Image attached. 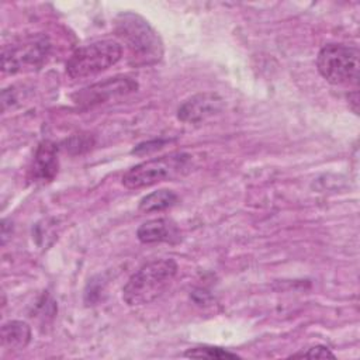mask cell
Wrapping results in <instances>:
<instances>
[{
	"mask_svg": "<svg viewBox=\"0 0 360 360\" xmlns=\"http://www.w3.org/2000/svg\"><path fill=\"white\" fill-rule=\"evenodd\" d=\"M122 56V46L112 39L94 41L77 48L66 62V75L70 79L96 76L114 66Z\"/></svg>",
	"mask_w": 360,
	"mask_h": 360,
	"instance_id": "3",
	"label": "cell"
},
{
	"mask_svg": "<svg viewBox=\"0 0 360 360\" xmlns=\"http://www.w3.org/2000/svg\"><path fill=\"white\" fill-rule=\"evenodd\" d=\"M190 155L187 153H170L160 158H155L131 167L122 176V184L127 188H143L156 183L169 180L181 174L190 163Z\"/></svg>",
	"mask_w": 360,
	"mask_h": 360,
	"instance_id": "5",
	"label": "cell"
},
{
	"mask_svg": "<svg viewBox=\"0 0 360 360\" xmlns=\"http://www.w3.org/2000/svg\"><path fill=\"white\" fill-rule=\"evenodd\" d=\"M31 342V328L22 321H8L1 326V345L4 349L21 350Z\"/></svg>",
	"mask_w": 360,
	"mask_h": 360,
	"instance_id": "11",
	"label": "cell"
},
{
	"mask_svg": "<svg viewBox=\"0 0 360 360\" xmlns=\"http://www.w3.org/2000/svg\"><path fill=\"white\" fill-rule=\"evenodd\" d=\"M115 32L127 45L135 65H152L162 59L163 44L160 37L139 14L131 11L118 14Z\"/></svg>",
	"mask_w": 360,
	"mask_h": 360,
	"instance_id": "2",
	"label": "cell"
},
{
	"mask_svg": "<svg viewBox=\"0 0 360 360\" xmlns=\"http://www.w3.org/2000/svg\"><path fill=\"white\" fill-rule=\"evenodd\" d=\"M316 68L330 84L357 83L359 49L345 44H328L316 56Z\"/></svg>",
	"mask_w": 360,
	"mask_h": 360,
	"instance_id": "6",
	"label": "cell"
},
{
	"mask_svg": "<svg viewBox=\"0 0 360 360\" xmlns=\"http://www.w3.org/2000/svg\"><path fill=\"white\" fill-rule=\"evenodd\" d=\"M224 107V98L214 91H204L184 100L177 108V118L187 124L201 122Z\"/></svg>",
	"mask_w": 360,
	"mask_h": 360,
	"instance_id": "8",
	"label": "cell"
},
{
	"mask_svg": "<svg viewBox=\"0 0 360 360\" xmlns=\"http://www.w3.org/2000/svg\"><path fill=\"white\" fill-rule=\"evenodd\" d=\"M173 259H153L139 267L122 287V300L129 307H141L159 298L177 274Z\"/></svg>",
	"mask_w": 360,
	"mask_h": 360,
	"instance_id": "1",
	"label": "cell"
},
{
	"mask_svg": "<svg viewBox=\"0 0 360 360\" xmlns=\"http://www.w3.org/2000/svg\"><path fill=\"white\" fill-rule=\"evenodd\" d=\"M136 236L142 243L173 242L179 238V231L172 221L166 218H155L143 222L138 228Z\"/></svg>",
	"mask_w": 360,
	"mask_h": 360,
	"instance_id": "10",
	"label": "cell"
},
{
	"mask_svg": "<svg viewBox=\"0 0 360 360\" xmlns=\"http://www.w3.org/2000/svg\"><path fill=\"white\" fill-rule=\"evenodd\" d=\"M186 357H191V359H238L239 356L236 353H232L229 350H225L222 347H214V346H198V347H193L188 349L184 353Z\"/></svg>",
	"mask_w": 360,
	"mask_h": 360,
	"instance_id": "13",
	"label": "cell"
},
{
	"mask_svg": "<svg viewBox=\"0 0 360 360\" xmlns=\"http://www.w3.org/2000/svg\"><path fill=\"white\" fill-rule=\"evenodd\" d=\"M136 89L138 83L134 79L128 76H114L82 89L80 91L73 94V100L79 105L93 107L111 98L134 93L136 91Z\"/></svg>",
	"mask_w": 360,
	"mask_h": 360,
	"instance_id": "7",
	"label": "cell"
},
{
	"mask_svg": "<svg viewBox=\"0 0 360 360\" xmlns=\"http://www.w3.org/2000/svg\"><path fill=\"white\" fill-rule=\"evenodd\" d=\"M58 167V146L51 141L41 142L35 150L30 169L31 180L37 183L51 181L56 176Z\"/></svg>",
	"mask_w": 360,
	"mask_h": 360,
	"instance_id": "9",
	"label": "cell"
},
{
	"mask_svg": "<svg viewBox=\"0 0 360 360\" xmlns=\"http://www.w3.org/2000/svg\"><path fill=\"white\" fill-rule=\"evenodd\" d=\"M179 201V195L172 190H158L146 194L139 201V211L142 212H158L173 207Z\"/></svg>",
	"mask_w": 360,
	"mask_h": 360,
	"instance_id": "12",
	"label": "cell"
},
{
	"mask_svg": "<svg viewBox=\"0 0 360 360\" xmlns=\"http://www.w3.org/2000/svg\"><path fill=\"white\" fill-rule=\"evenodd\" d=\"M291 357H308V359H335V354L326 347V346H322V345H316V346H312L309 349H307L305 352H300V353H295L292 354Z\"/></svg>",
	"mask_w": 360,
	"mask_h": 360,
	"instance_id": "14",
	"label": "cell"
},
{
	"mask_svg": "<svg viewBox=\"0 0 360 360\" xmlns=\"http://www.w3.org/2000/svg\"><path fill=\"white\" fill-rule=\"evenodd\" d=\"M51 53V41L45 34H31L3 46L1 69L4 73H21L39 69Z\"/></svg>",
	"mask_w": 360,
	"mask_h": 360,
	"instance_id": "4",
	"label": "cell"
}]
</instances>
